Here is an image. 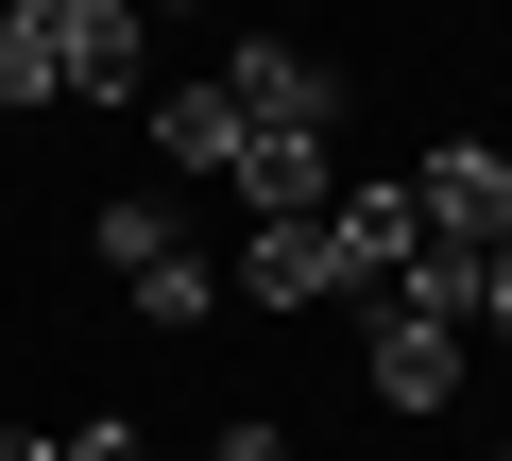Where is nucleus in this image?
<instances>
[{
  "label": "nucleus",
  "mask_w": 512,
  "mask_h": 461,
  "mask_svg": "<svg viewBox=\"0 0 512 461\" xmlns=\"http://www.w3.org/2000/svg\"><path fill=\"white\" fill-rule=\"evenodd\" d=\"M103 274L137 291V325H205V308H222V257L188 240L171 188H120V205H103Z\"/></svg>",
  "instance_id": "f257e3e1"
},
{
  "label": "nucleus",
  "mask_w": 512,
  "mask_h": 461,
  "mask_svg": "<svg viewBox=\"0 0 512 461\" xmlns=\"http://www.w3.org/2000/svg\"><path fill=\"white\" fill-rule=\"evenodd\" d=\"M205 86H222L256 137H342V69H325V52H291V35H239Z\"/></svg>",
  "instance_id": "f03ea898"
},
{
  "label": "nucleus",
  "mask_w": 512,
  "mask_h": 461,
  "mask_svg": "<svg viewBox=\"0 0 512 461\" xmlns=\"http://www.w3.org/2000/svg\"><path fill=\"white\" fill-rule=\"evenodd\" d=\"M410 205H427V240L495 257V240H512V154H495V137H427V154H410Z\"/></svg>",
  "instance_id": "7ed1b4c3"
},
{
  "label": "nucleus",
  "mask_w": 512,
  "mask_h": 461,
  "mask_svg": "<svg viewBox=\"0 0 512 461\" xmlns=\"http://www.w3.org/2000/svg\"><path fill=\"white\" fill-rule=\"evenodd\" d=\"M325 240H342V291H393V274H410V240H427L410 171H359V188L325 205Z\"/></svg>",
  "instance_id": "20e7f679"
},
{
  "label": "nucleus",
  "mask_w": 512,
  "mask_h": 461,
  "mask_svg": "<svg viewBox=\"0 0 512 461\" xmlns=\"http://www.w3.org/2000/svg\"><path fill=\"white\" fill-rule=\"evenodd\" d=\"M52 86L69 103H137V0H69L52 18Z\"/></svg>",
  "instance_id": "39448f33"
},
{
  "label": "nucleus",
  "mask_w": 512,
  "mask_h": 461,
  "mask_svg": "<svg viewBox=\"0 0 512 461\" xmlns=\"http://www.w3.org/2000/svg\"><path fill=\"white\" fill-rule=\"evenodd\" d=\"M222 274H239L256 308H325V291H342V240H325V222H256Z\"/></svg>",
  "instance_id": "423d86ee"
},
{
  "label": "nucleus",
  "mask_w": 512,
  "mask_h": 461,
  "mask_svg": "<svg viewBox=\"0 0 512 461\" xmlns=\"http://www.w3.org/2000/svg\"><path fill=\"white\" fill-rule=\"evenodd\" d=\"M256 222H325L342 205V171H325V137H239V171H222Z\"/></svg>",
  "instance_id": "0eeeda50"
},
{
  "label": "nucleus",
  "mask_w": 512,
  "mask_h": 461,
  "mask_svg": "<svg viewBox=\"0 0 512 461\" xmlns=\"http://www.w3.org/2000/svg\"><path fill=\"white\" fill-rule=\"evenodd\" d=\"M359 359H376V393H393V410H444V393H461V325L376 308V342H359Z\"/></svg>",
  "instance_id": "6e6552de"
},
{
  "label": "nucleus",
  "mask_w": 512,
  "mask_h": 461,
  "mask_svg": "<svg viewBox=\"0 0 512 461\" xmlns=\"http://www.w3.org/2000/svg\"><path fill=\"white\" fill-rule=\"evenodd\" d=\"M239 137H256V120H239L222 86H171V103H154V154H171V171H239Z\"/></svg>",
  "instance_id": "1a4fd4ad"
},
{
  "label": "nucleus",
  "mask_w": 512,
  "mask_h": 461,
  "mask_svg": "<svg viewBox=\"0 0 512 461\" xmlns=\"http://www.w3.org/2000/svg\"><path fill=\"white\" fill-rule=\"evenodd\" d=\"M18 103H69V86H52V35L35 18H0V120H18Z\"/></svg>",
  "instance_id": "9d476101"
},
{
  "label": "nucleus",
  "mask_w": 512,
  "mask_h": 461,
  "mask_svg": "<svg viewBox=\"0 0 512 461\" xmlns=\"http://www.w3.org/2000/svg\"><path fill=\"white\" fill-rule=\"evenodd\" d=\"M205 461H291V444H274V427H256V410H239V427H205Z\"/></svg>",
  "instance_id": "9b49d317"
},
{
  "label": "nucleus",
  "mask_w": 512,
  "mask_h": 461,
  "mask_svg": "<svg viewBox=\"0 0 512 461\" xmlns=\"http://www.w3.org/2000/svg\"><path fill=\"white\" fill-rule=\"evenodd\" d=\"M52 461H137V427H52Z\"/></svg>",
  "instance_id": "f8f14e48"
},
{
  "label": "nucleus",
  "mask_w": 512,
  "mask_h": 461,
  "mask_svg": "<svg viewBox=\"0 0 512 461\" xmlns=\"http://www.w3.org/2000/svg\"><path fill=\"white\" fill-rule=\"evenodd\" d=\"M478 342H512V240H495V274H478Z\"/></svg>",
  "instance_id": "ddd939ff"
},
{
  "label": "nucleus",
  "mask_w": 512,
  "mask_h": 461,
  "mask_svg": "<svg viewBox=\"0 0 512 461\" xmlns=\"http://www.w3.org/2000/svg\"><path fill=\"white\" fill-rule=\"evenodd\" d=\"M0 18H35V35H52V18H69V0H0Z\"/></svg>",
  "instance_id": "4468645a"
},
{
  "label": "nucleus",
  "mask_w": 512,
  "mask_h": 461,
  "mask_svg": "<svg viewBox=\"0 0 512 461\" xmlns=\"http://www.w3.org/2000/svg\"><path fill=\"white\" fill-rule=\"evenodd\" d=\"M137 18H171V0H137Z\"/></svg>",
  "instance_id": "2eb2a0df"
},
{
  "label": "nucleus",
  "mask_w": 512,
  "mask_h": 461,
  "mask_svg": "<svg viewBox=\"0 0 512 461\" xmlns=\"http://www.w3.org/2000/svg\"><path fill=\"white\" fill-rule=\"evenodd\" d=\"M495 461H512V444H495Z\"/></svg>",
  "instance_id": "dca6fc26"
}]
</instances>
